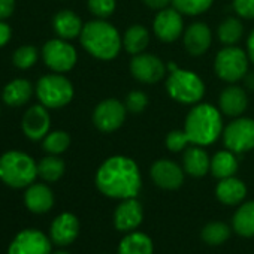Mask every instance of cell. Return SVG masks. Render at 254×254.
<instances>
[{"label":"cell","mask_w":254,"mask_h":254,"mask_svg":"<svg viewBox=\"0 0 254 254\" xmlns=\"http://www.w3.org/2000/svg\"><path fill=\"white\" fill-rule=\"evenodd\" d=\"M230 236V229L223 221H211L202 229V239L209 245H220Z\"/></svg>","instance_id":"31"},{"label":"cell","mask_w":254,"mask_h":254,"mask_svg":"<svg viewBox=\"0 0 254 254\" xmlns=\"http://www.w3.org/2000/svg\"><path fill=\"white\" fill-rule=\"evenodd\" d=\"M212 42V32L205 23H193L184 32V47L190 56L199 57L205 54Z\"/></svg>","instance_id":"17"},{"label":"cell","mask_w":254,"mask_h":254,"mask_svg":"<svg viewBox=\"0 0 254 254\" xmlns=\"http://www.w3.org/2000/svg\"><path fill=\"white\" fill-rule=\"evenodd\" d=\"M38 57H39V54H38V48L36 47H33V45H23L18 50H15V53L12 56V63H14L15 67L26 70V69H30L32 66L36 64Z\"/></svg>","instance_id":"34"},{"label":"cell","mask_w":254,"mask_h":254,"mask_svg":"<svg viewBox=\"0 0 254 254\" xmlns=\"http://www.w3.org/2000/svg\"><path fill=\"white\" fill-rule=\"evenodd\" d=\"M118 254H153V241L145 233L132 232L121 239Z\"/></svg>","instance_id":"26"},{"label":"cell","mask_w":254,"mask_h":254,"mask_svg":"<svg viewBox=\"0 0 254 254\" xmlns=\"http://www.w3.org/2000/svg\"><path fill=\"white\" fill-rule=\"evenodd\" d=\"M51 118L44 105H35L29 108L23 117V132L32 141L44 139L50 133Z\"/></svg>","instance_id":"15"},{"label":"cell","mask_w":254,"mask_h":254,"mask_svg":"<svg viewBox=\"0 0 254 254\" xmlns=\"http://www.w3.org/2000/svg\"><path fill=\"white\" fill-rule=\"evenodd\" d=\"M96 187L102 194L112 199L136 197L142 187L141 171L130 157L112 156L99 166Z\"/></svg>","instance_id":"1"},{"label":"cell","mask_w":254,"mask_h":254,"mask_svg":"<svg viewBox=\"0 0 254 254\" xmlns=\"http://www.w3.org/2000/svg\"><path fill=\"white\" fill-rule=\"evenodd\" d=\"M36 96L45 108L59 109L73 99V85L60 73L45 75L36 84Z\"/></svg>","instance_id":"6"},{"label":"cell","mask_w":254,"mask_h":254,"mask_svg":"<svg viewBox=\"0 0 254 254\" xmlns=\"http://www.w3.org/2000/svg\"><path fill=\"white\" fill-rule=\"evenodd\" d=\"M220 111L227 117H239L247 111L248 106V97L244 88L238 85H229L226 87L218 99Z\"/></svg>","instance_id":"19"},{"label":"cell","mask_w":254,"mask_h":254,"mask_svg":"<svg viewBox=\"0 0 254 254\" xmlns=\"http://www.w3.org/2000/svg\"><path fill=\"white\" fill-rule=\"evenodd\" d=\"M11 36H12L11 27H9L5 21L0 20V48L5 47V45L11 41Z\"/></svg>","instance_id":"40"},{"label":"cell","mask_w":254,"mask_h":254,"mask_svg":"<svg viewBox=\"0 0 254 254\" xmlns=\"http://www.w3.org/2000/svg\"><path fill=\"white\" fill-rule=\"evenodd\" d=\"M209 171L218 180L233 177L238 171V159L235 153H232L230 150H223L215 153L211 159Z\"/></svg>","instance_id":"27"},{"label":"cell","mask_w":254,"mask_h":254,"mask_svg":"<svg viewBox=\"0 0 254 254\" xmlns=\"http://www.w3.org/2000/svg\"><path fill=\"white\" fill-rule=\"evenodd\" d=\"M189 144H190V141L184 130H172L168 133V136L165 139L166 148L172 153H180V151L186 150Z\"/></svg>","instance_id":"37"},{"label":"cell","mask_w":254,"mask_h":254,"mask_svg":"<svg viewBox=\"0 0 254 254\" xmlns=\"http://www.w3.org/2000/svg\"><path fill=\"white\" fill-rule=\"evenodd\" d=\"M247 54H248L250 62H253L254 64V30L250 33L248 41H247Z\"/></svg>","instance_id":"42"},{"label":"cell","mask_w":254,"mask_h":254,"mask_svg":"<svg viewBox=\"0 0 254 254\" xmlns=\"http://www.w3.org/2000/svg\"><path fill=\"white\" fill-rule=\"evenodd\" d=\"M148 44H150V33L142 24L130 26L123 35V47L132 56L145 53Z\"/></svg>","instance_id":"25"},{"label":"cell","mask_w":254,"mask_h":254,"mask_svg":"<svg viewBox=\"0 0 254 254\" xmlns=\"http://www.w3.org/2000/svg\"><path fill=\"white\" fill-rule=\"evenodd\" d=\"M144 3L156 11H162L165 8H169V5L172 3V0H144Z\"/></svg>","instance_id":"41"},{"label":"cell","mask_w":254,"mask_h":254,"mask_svg":"<svg viewBox=\"0 0 254 254\" xmlns=\"http://www.w3.org/2000/svg\"><path fill=\"white\" fill-rule=\"evenodd\" d=\"M90 12L100 20L111 17L117 8V0H87Z\"/></svg>","instance_id":"35"},{"label":"cell","mask_w":254,"mask_h":254,"mask_svg":"<svg viewBox=\"0 0 254 254\" xmlns=\"http://www.w3.org/2000/svg\"><path fill=\"white\" fill-rule=\"evenodd\" d=\"M153 30L162 42H175L184 30L183 14L175 8H165L159 11L153 21Z\"/></svg>","instance_id":"13"},{"label":"cell","mask_w":254,"mask_h":254,"mask_svg":"<svg viewBox=\"0 0 254 254\" xmlns=\"http://www.w3.org/2000/svg\"><path fill=\"white\" fill-rule=\"evenodd\" d=\"M79 41L88 54L103 62L114 60L123 45V38L118 30L111 23L100 18L84 24Z\"/></svg>","instance_id":"3"},{"label":"cell","mask_w":254,"mask_h":254,"mask_svg":"<svg viewBox=\"0 0 254 254\" xmlns=\"http://www.w3.org/2000/svg\"><path fill=\"white\" fill-rule=\"evenodd\" d=\"M233 229L244 238L254 236V200L242 203L233 215Z\"/></svg>","instance_id":"28"},{"label":"cell","mask_w":254,"mask_h":254,"mask_svg":"<svg viewBox=\"0 0 254 254\" xmlns=\"http://www.w3.org/2000/svg\"><path fill=\"white\" fill-rule=\"evenodd\" d=\"M242 33H244L242 23L238 18H233V17L226 18L218 26V39L224 45H235V44H238L239 39L242 38Z\"/></svg>","instance_id":"30"},{"label":"cell","mask_w":254,"mask_h":254,"mask_svg":"<svg viewBox=\"0 0 254 254\" xmlns=\"http://www.w3.org/2000/svg\"><path fill=\"white\" fill-rule=\"evenodd\" d=\"M126 109L132 114H141L148 106V96L141 90H133L126 96Z\"/></svg>","instance_id":"36"},{"label":"cell","mask_w":254,"mask_h":254,"mask_svg":"<svg viewBox=\"0 0 254 254\" xmlns=\"http://www.w3.org/2000/svg\"><path fill=\"white\" fill-rule=\"evenodd\" d=\"M53 27L59 38H62L64 41H72L81 35L84 24H82L81 18L73 11L63 9L56 14V17L53 20Z\"/></svg>","instance_id":"21"},{"label":"cell","mask_w":254,"mask_h":254,"mask_svg":"<svg viewBox=\"0 0 254 254\" xmlns=\"http://www.w3.org/2000/svg\"><path fill=\"white\" fill-rule=\"evenodd\" d=\"M38 177V165L23 151H8L0 157V181L12 189L33 184Z\"/></svg>","instance_id":"4"},{"label":"cell","mask_w":254,"mask_h":254,"mask_svg":"<svg viewBox=\"0 0 254 254\" xmlns=\"http://www.w3.org/2000/svg\"><path fill=\"white\" fill-rule=\"evenodd\" d=\"M24 203L33 214H45L54 205V194L45 184H30L24 193Z\"/></svg>","instance_id":"20"},{"label":"cell","mask_w":254,"mask_h":254,"mask_svg":"<svg viewBox=\"0 0 254 254\" xmlns=\"http://www.w3.org/2000/svg\"><path fill=\"white\" fill-rule=\"evenodd\" d=\"M244 81L250 90H254V72H247V75L244 76Z\"/></svg>","instance_id":"43"},{"label":"cell","mask_w":254,"mask_h":254,"mask_svg":"<svg viewBox=\"0 0 254 254\" xmlns=\"http://www.w3.org/2000/svg\"><path fill=\"white\" fill-rule=\"evenodd\" d=\"M69 145H70V136L64 130L50 132L44 138V142H42V148L48 154H54V156L64 153L69 148Z\"/></svg>","instance_id":"32"},{"label":"cell","mask_w":254,"mask_h":254,"mask_svg":"<svg viewBox=\"0 0 254 254\" xmlns=\"http://www.w3.org/2000/svg\"><path fill=\"white\" fill-rule=\"evenodd\" d=\"M151 180L163 190H177L184 183V169L172 160L162 159L153 163L150 171Z\"/></svg>","instance_id":"14"},{"label":"cell","mask_w":254,"mask_h":254,"mask_svg":"<svg viewBox=\"0 0 254 254\" xmlns=\"http://www.w3.org/2000/svg\"><path fill=\"white\" fill-rule=\"evenodd\" d=\"M53 254H70V253H67V251H63V250H60V251H56V253H53Z\"/></svg>","instance_id":"44"},{"label":"cell","mask_w":254,"mask_h":254,"mask_svg":"<svg viewBox=\"0 0 254 254\" xmlns=\"http://www.w3.org/2000/svg\"><path fill=\"white\" fill-rule=\"evenodd\" d=\"M215 194L217 199L224 205H238L245 199L247 187L241 180L235 177H229L220 180L215 189Z\"/></svg>","instance_id":"23"},{"label":"cell","mask_w":254,"mask_h":254,"mask_svg":"<svg viewBox=\"0 0 254 254\" xmlns=\"http://www.w3.org/2000/svg\"><path fill=\"white\" fill-rule=\"evenodd\" d=\"M15 11V0H0V20L5 21Z\"/></svg>","instance_id":"39"},{"label":"cell","mask_w":254,"mask_h":254,"mask_svg":"<svg viewBox=\"0 0 254 254\" xmlns=\"http://www.w3.org/2000/svg\"><path fill=\"white\" fill-rule=\"evenodd\" d=\"M233 9L241 18H254V0H233Z\"/></svg>","instance_id":"38"},{"label":"cell","mask_w":254,"mask_h":254,"mask_svg":"<svg viewBox=\"0 0 254 254\" xmlns=\"http://www.w3.org/2000/svg\"><path fill=\"white\" fill-rule=\"evenodd\" d=\"M126 105L118 99H105L93 111V124L102 133L118 130L126 120Z\"/></svg>","instance_id":"10"},{"label":"cell","mask_w":254,"mask_h":254,"mask_svg":"<svg viewBox=\"0 0 254 254\" xmlns=\"http://www.w3.org/2000/svg\"><path fill=\"white\" fill-rule=\"evenodd\" d=\"M211 168V159L200 145L189 147L183 157V169L190 177L202 178L208 174Z\"/></svg>","instance_id":"22"},{"label":"cell","mask_w":254,"mask_h":254,"mask_svg":"<svg viewBox=\"0 0 254 254\" xmlns=\"http://www.w3.org/2000/svg\"><path fill=\"white\" fill-rule=\"evenodd\" d=\"M144 218V209L136 197L123 199L114 212V224L120 232L135 230Z\"/></svg>","instance_id":"16"},{"label":"cell","mask_w":254,"mask_h":254,"mask_svg":"<svg viewBox=\"0 0 254 254\" xmlns=\"http://www.w3.org/2000/svg\"><path fill=\"white\" fill-rule=\"evenodd\" d=\"M45 64L56 73H64L73 69L78 60L76 50L67 41L59 38L48 41L42 48Z\"/></svg>","instance_id":"9"},{"label":"cell","mask_w":254,"mask_h":254,"mask_svg":"<svg viewBox=\"0 0 254 254\" xmlns=\"http://www.w3.org/2000/svg\"><path fill=\"white\" fill-rule=\"evenodd\" d=\"M129 69L132 76L142 84H156L166 73V66L163 60L148 53H141L133 56Z\"/></svg>","instance_id":"11"},{"label":"cell","mask_w":254,"mask_h":254,"mask_svg":"<svg viewBox=\"0 0 254 254\" xmlns=\"http://www.w3.org/2000/svg\"><path fill=\"white\" fill-rule=\"evenodd\" d=\"M64 169V162L60 157L50 154L38 163V177L47 183H56L63 177Z\"/></svg>","instance_id":"29"},{"label":"cell","mask_w":254,"mask_h":254,"mask_svg":"<svg viewBox=\"0 0 254 254\" xmlns=\"http://www.w3.org/2000/svg\"><path fill=\"white\" fill-rule=\"evenodd\" d=\"M193 145H211L223 133L220 111L211 103H199L190 109L183 129Z\"/></svg>","instance_id":"2"},{"label":"cell","mask_w":254,"mask_h":254,"mask_svg":"<svg viewBox=\"0 0 254 254\" xmlns=\"http://www.w3.org/2000/svg\"><path fill=\"white\" fill-rule=\"evenodd\" d=\"M248 54L235 45H227L215 56L214 70L226 82H238L248 72Z\"/></svg>","instance_id":"7"},{"label":"cell","mask_w":254,"mask_h":254,"mask_svg":"<svg viewBox=\"0 0 254 254\" xmlns=\"http://www.w3.org/2000/svg\"><path fill=\"white\" fill-rule=\"evenodd\" d=\"M79 233V221L70 212H63L54 218L50 227L51 241L60 247L72 244Z\"/></svg>","instance_id":"18"},{"label":"cell","mask_w":254,"mask_h":254,"mask_svg":"<svg viewBox=\"0 0 254 254\" xmlns=\"http://www.w3.org/2000/svg\"><path fill=\"white\" fill-rule=\"evenodd\" d=\"M223 144L235 154L247 153L254 148V120L253 118H235L224 127Z\"/></svg>","instance_id":"8"},{"label":"cell","mask_w":254,"mask_h":254,"mask_svg":"<svg viewBox=\"0 0 254 254\" xmlns=\"http://www.w3.org/2000/svg\"><path fill=\"white\" fill-rule=\"evenodd\" d=\"M214 0H172V5L177 11L184 15L194 17L206 12Z\"/></svg>","instance_id":"33"},{"label":"cell","mask_w":254,"mask_h":254,"mask_svg":"<svg viewBox=\"0 0 254 254\" xmlns=\"http://www.w3.org/2000/svg\"><path fill=\"white\" fill-rule=\"evenodd\" d=\"M171 75L166 81L168 94L180 103L194 105L202 100L205 94V84L202 78L189 69H180L175 63H169Z\"/></svg>","instance_id":"5"},{"label":"cell","mask_w":254,"mask_h":254,"mask_svg":"<svg viewBox=\"0 0 254 254\" xmlns=\"http://www.w3.org/2000/svg\"><path fill=\"white\" fill-rule=\"evenodd\" d=\"M33 94V87L32 84L27 81V79H23V78H17L14 81H11L5 88H3V93H2V97H3V102L12 108H17V106H23L26 105L30 97Z\"/></svg>","instance_id":"24"},{"label":"cell","mask_w":254,"mask_h":254,"mask_svg":"<svg viewBox=\"0 0 254 254\" xmlns=\"http://www.w3.org/2000/svg\"><path fill=\"white\" fill-rule=\"evenodd\" d=\"M8 254H51V241L36 229H24L15 235Z\"/></svg>","instance_id":"12"}]
</instances>
